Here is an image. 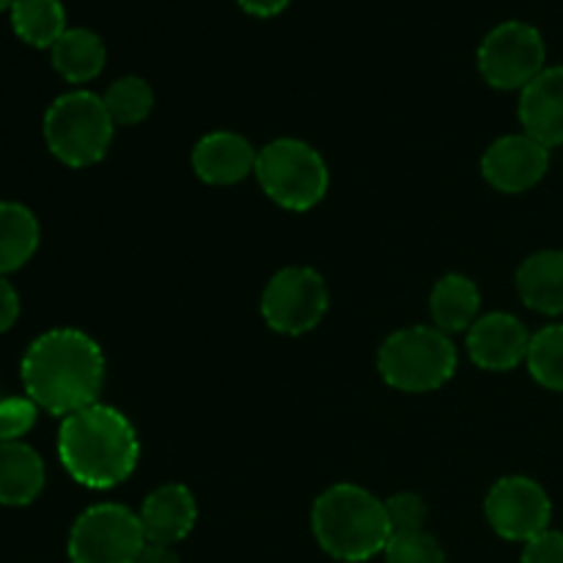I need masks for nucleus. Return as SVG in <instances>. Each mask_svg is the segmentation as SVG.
<instances>
[{"instance_id":"obj_1","label":"nucleus","mask_w":563,"mask_h":563,"mask_svg":"<svg viewBox=\"0 0 563 563\" xmlns=\"http://www.w3.org/2000/svg\"><path fill=\"white\" fill-rule=\"evenodd\" d=\"M104 352L86 330L53 328L27 344L20 363L25 396L38 410L66 418L99 401L104 388Z\"/></svg>"},{"instance_id":"obj_2","label":"nucleus","mask_w":563,"mask_h":563,"mask_svg":"<svg viewBox=\"0 0 563 563\" xmlns=\"http://www.w3.org/2000/svg\"><path fill=\"white\" fill-rule=\"evenodd\" d=\"M58 460L71 482L104 493L135 473L141 462V440L119 407L93 401L60 418Z\"/></svg>"},{"instance_id":"obj_3","label":"nucleus","mask_w":563,"mask_h":563,"mask_svg":"<svg viewBox=\"0 0 563 563\" xmlns=\"http://www.w3.org/2000/svg\"><path fill=\"white\" fill-rule=\"evenodd\" d=\"M311 531L330 559L344 563H366L383 555L394 537L385 500L352 482L333 484L313 500Z\"/></svg>"},{"instance_id":"obj_4","label":"nucleus","mask_w":563,"mask_h":563,"mask_svg":"<svg viewBox=\"0 0 563 563\" xmlns=\"http://www.w3.org/2000/svg\"><path fill=\"white\" fill-rule=\"evenodd\" d=\"M460 352L454 339L434 324H412L390 333L377 350V372L401 394H432L454 379Z\"/></svg>"},{"instance_id":"obj_5","label":"nucleus","mask_w":563,"mask_h":563,"mask_svg":"<svg viewBox=\"0 0 563 563\" xmlns=\"http://www.w3.org/2000/svg\"><path fill=\"white\" fill-rule=\"evenodd\" d=\"M44 143L58 163L69 168H91L108 157L115 124L102 97L86 88L53 99L42 121Z\"/></svg>"},{"instance_id":"obj_6","label":"nucleus","mask_w":563,"mask_h":563,"mask_svg":"<svg viewBox=\"0 0 563 563\" xmlns=\"http://www.w3.org/2000/svg\"><path fill=\"white\" fill-rule=\"evenodd\" d=\"M256 181L264 196L289 212L319 207L330 190V168L322 154L300 137H275L258 148Z\"/></svg>"},{"instance_id":"obj_7","label":"nucleus","mask_w":563,"mask_h":563,"mask_svg":"<svg viewBox=\"0 0 563 563\" xmlns=\"http://www.w3.org/2000/svg\"><path fill=\"white\" fill-rule=\"evenodd\" d=\"M146 548L137 511L124 504H93L71 522L69 563H135Z\"/></svg>"},{"instance_id":"obj_8","label":"nucleus","mask_w":563,"mask_h":563,"mask_svg":"<svg viewBox=\"0 0 563 563\" xmlns=\"http://www.w3.org/2000/svg\"><path fill=\"white\" fill-rule=\"evenodd\" d=\"M478 71L495 91H522L548 66V44L531 22L509 20L495 25L478 44Z\"/></svg>"},{"instance_id":"obj_9","label":"nucleus","mask_w":563,"mask_h":563,"mask_svg":"<svg viewBox=\"0 0 563 563\" xmlns=\"http://www.w3.org/2000/svg\"><path fill=\"white\" fill-rule=\"evenodd\" d=\"M328 280L306 264L278 269L262 291V319L280 335L311 333L328 317Z\"/></svg>"},{"instance_id":"obj_10","label":"nucleus","mask_w":563,"mask_h":563,"mask_svg":"<svg viewBox=\"0 0 563 563\" xmlns=\"http://www.w3.org/2000/svg\"><path fill=\"white\" fill-rule=\"evenodd\" d=\"M484 515L500 539L528 544L550 528L553 504L548 489L533 478L504 476L489 487Z\"/></svg>"},{"instance_id":"obj_11","label":"nucleus","mask_w":563,"mask_h":563,"mask_svg":"<svg viewBox=\"0 0 563 563\" xmlns=\"http://www.w3.org/2000/svg\"><path fill=\"white\" fill-rule=\"evenodd\" d=\"M550 148L528 132L500 135L482 157V176L504 196H520L548 176Z\"/></svg>"},{"instance_id":"obj_12","label":"nucleus","mask_w":563,"mask_h":563,"mask_svg":"<svg viewBox=\"0 0 563 563\" xmlns=\"http://www.w3.org/2000/svg\"><path fill=\"white\" fill-rule=\"evenodd\" d=\"M465 346L471 361L482 372H515L526 363L531 333L515 313L489 311L482 313L476 324L467 330Z\"/></svg>"},{"instance_id":"obj_13","label":"nucleus","mask_w":563,"mask_h":563,"mask_svg":"<svg viewBox=\"0 0 563 563\" xmlns=\"http://www.w3.org/2000/svg\"><path fill=\"white\" fill-rule=\"evenodd\" d=\"M258 148L245 135L231 130H212L192 146L190 163L198 179L212 187H231L256 174Z\"/></svg>"},{"instance_id":"obj_14","label":"nucleus","mask_w":563,"mask_h":563,"mask_svg":"<svg viewBox=\"0 0 563 563\" xmlns=\"http://www.w3.org/2000/svg\"><path fill=\"white\" fill-rule=\"evenodd\" d=\"M143 537L154 544H170L176 548L192 533L198 522V500L187 484L168 482L152 489L137 509Z\"/></svg>"},{"instance_id":"obj_15","label":"nucleus","mask_w":563,"mask_h":563,"mask_svg":"<svg viewBox=\"0 0 563 563\" xmlns=\"http://www.w3.org/2000/svg\"><path fill=\"white\" fill-rule=\"evenodd\" d=\"M522 132L548 148L563 146V64L544 66L520 91L517 102Z\"/></svg>"},{"instance_id":"obj_16","label":"nucleus","mask_w":563,"mask_h":563,"mask_svg":"<svg viewBox=\"0 0 563 563\" xmlns=\"http://www.w3.org/2000/svg\"><path fill=\"white\" fill-rule=\"evenodd\" d=\"M429 317L443 333H467L482 317V291L476 280L462 273H449L434 280L429 291Z\"/></svg>"},{"instance_id":"obj_17","label":"nucleus","mask_w":563,"mask_h":563,"mask_svg":"<svg viewBox=\"0 0 563 563\" xmlns=\"http://www.w3.org/2000/svg\"><path fill=\"white\" fill-rule=\"evenodd\" d=\"M515 286L520 300L544 317L563 313V251L531 253L517 267Z\"/></svg>"},{"instance_id":"obj_18","label":"nucleus","mask_w":563,"mask_h":563,"mask_svg":"<svg viewBox=\"0 0 563 563\" xmlns=\"http://www.w3.org/2000/svg\"><path fill=\"white\" fill-rule=\"evenodd\" d=\"M47 467L27 443H0V506L22 509L42 495Z\"/></svg>"},{"instance_id":"obj_19","label":"nucleus","mask_w":563,"mask_h":563,"mask_svg":"<svg viewBox=\"0 0 563 563\" xmlns=\"http://www.w3.org/2000/svg\"><path fill=\"white\" fill-rule=\"evenodd\" d=\"M53 69L71 86H86L102 75L108 64V47L91 27H69L49 49Z\"/></svg>"},{"instance_id":"obj_20","label":"nucleus","mask_w":563,"mask_h":563,"mask_svg":"<svg viewBox=\"0 0 563 563\" xmlns=\"http://www.w3.org/2000/svg\"><path fill=\"white\" fill-rule=\"evenodd\" d=\"M42 225L36 214L20 201H0V275L25 267L38 251Z\"/></svg>"},{"instance_id":"obj_21","label":"nucleus","mask_w":563,"mask_h":563,"mask_svg":"<svg viewBox=\"0 0 563 563\" xmlns=\"http://www.w3.org/2000/svg\"><path fill=\"white\" fill-rule=\"evenodd\" d=\"M9 16L16 38L36 49H53V44L69 31L60 0H14Z\"/></svg>"},{"instance_id":"obj_22","label":"nucleus","mask_w":563,"mask_h":563,"mask_svg":"<svg viewBox=\"0 0 563 563\" xmlns=\"http://www.w3.org/2000/svg\"><path fill=\"white\" fill-rule=\"evenodd\" d=\"M102 102L115 126H135L152 115L154 88L143 77L124 75L110 82L108 91L102 93Z\"/></svg>"},{"instance_id":"obj_23","label":"nucleus","mask_w":563,"mask_h":563,"mask_svg":"<svg viewBox=\"0 0 563 563\" xmlns=\"http://www.w3.org/2000/svg\"><path fill=\"white\" fill-rule=\"evenodd\" d=\"M526 366L542 388L563 394V324H548L531 335Z\"/></svg>"},{"instance_id":"obj_24","label":"nucleus","mask_w":563,"mask_h":563,"mask_svg":"<svg viewBox=\"0 0 563 563\" xmlns=\"http://www.w3.org/2000/svg\"><path fill=\"white\" fill-rule=\"evenodd\" d=\"M385 563H445V550L429 531L394 533L385 548Z\"/></svg>"},{"instance_id":"obj_25","label":"nucleus","mask_w":563,"mask_h":563,"mask_svg":"<svg viewBox=\"0 0 563 563\" xmlns=\"http://www.w3.org/2000/svg\"><path fill=\"white\" fill-rule=\"evenodd\" d=\"M38 421V405L31 396L0 399V443H20Z\"/></svg>"},{"instance_id":"obj_26","label":"nucleus","mask_w":563,"mask_h":563,"mask_svg":"<svg viewBox=\"0 0 563 563\" xmlns=\"http://www.w3.org/2000/svg\"><path fill=\"white\" fill-rule=\"evenodd\" d=\"M385 511H388L390 531L394 533H412L427 531L429 506L421 495L416 493H396L385 500Z\"/></svg>"},{"instance_id":"obj_27","label":"nucleus","mask_w":563,"mask_h":563,"mask_svg":"<svg viewBox=\"0 0 563 563\" xmlns=\"http://www.w3.org/2000/svg\"><path fill=\"white\" fill-rule=\"evenodd\" d=\"M520 563H563V531L548 528L522 548Z\"/></svg>"},{"instance_id":"obj_28","label":"nucleus","mask_w":563,"mask_h":563,"mask_svg":"<svg viewBox=\"0 0 563 563\" xmlns=\"http://www.w3.org/2000/svg\"><path fill=\"white\" fill-rule=\"evenodd\" d=\"M22 313V300H20V291L14 289L5 275H0V335L9 333L11 328L16 324Z\"/></svg>"},{"instance_id":"obj_29","label":"nucleus","mask_w":563,"mask_h":563,"mask_svg":"<svg viewBox=\"0 0 563 563\" xmlns=\"http://www.w3.org/2000/svg\"><path fill=\"white\" fill-rule=\"evenodd\" d=\"M236 3H240V9L245 14L258 16V20H269V16H278L280 11L289 9L291 0H236Z\"/></svg>"},{"instance_id":"obj_30","label":"nucleus","mask_w":563,"mask_h":563,"mask_svg":"<svg viewBox=\"0 0 563 563\" xmlns=\"http://www.w3.org/2000/svg\"><path fill=\"white\" fill-rule=\"evenodd\" d=\"M135 563H181V559L170 544L146 542V548L141 550V555H137Z\"/></svg>"},{"instance_id":"obj_31","label":"nucleus","mask_w":563,"mask_h":563,"mask_svg":"<svg viewBox=\"0 0 563 563\" xmlns=\"http://www.w3.org/2000/svg\"><path fill=\"white\" fill-rule=\"evenodd\" d=\"M11 3H14V0H0V11H9Z\"/></svg>"}]
</instances>
